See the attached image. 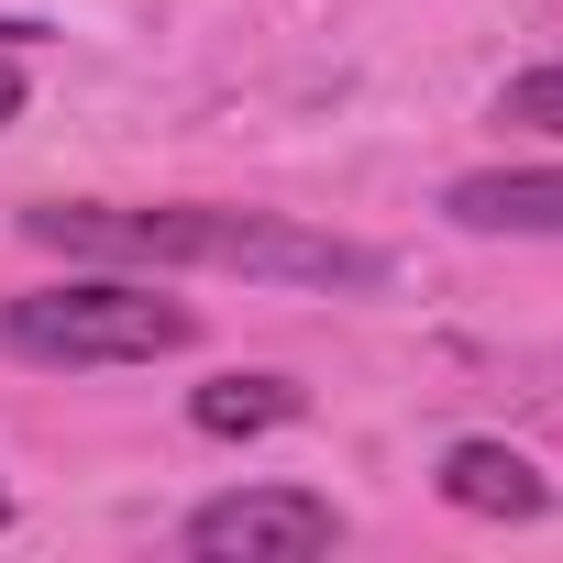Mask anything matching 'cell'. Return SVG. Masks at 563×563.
Returning <instances> with one entry per match:
<instances>
[{"mask_svg":"<svg viewBox=\"0 0 563 563\" xmlns=\"http://www.w3.org/2000/svg\"><path fill=\"white\" fill-rule=\"evenodd\" d=\"M23 243L67 254V265H199V276H254V288H387V254L354 243V232H321V221H288V210H221V199H45L23 210Z\"/></svg>","mask_w":563,"mask_h":563,"instance_id":"cell-1","label":"cell"},{"mask_svg":"<svg viewBox=\"0 0 563 563\" xmlns=\"http://www.w3.org/2000/svg\"><path fill=\"white\" fill-rule=\"evenodd\" d=\"M188 343H199V310L133 288V276H67V288L0 299V354L23 365H155Z\"/></svg>","mask_w":563,"mask_h":563,"instance_id":"cell-2","label":"cell"},{"mask_svg":"<svg viewBox=\"0 0 563 563\" xmlns=\"http://www.w3.org/2000/svg\"><path fill=\"white\" fill-rule=\"evenodd\" d=\"M332 541H343V508L321 486H232V497L188 508L199 563H321Z\"/></svg>","mask_w":563,"mask_h":563,"instance_id":"cell-3","label":"cell"},{"mask_svg":"<svg viewBox=\"0 0 563 563\" xmlns=\"http://www.w3.org/2000/svg\"><path fill=\"white\" fill-rule=\"evenodd\" d=\"M442 508H464V519H541L552 475L530 453H508V442H453L442 453Z\"/></svg>","mask_w":563,"mask_h":563,"instance_id":"cell-4","label":"cell"},{"mask_svg":"<svg viewBox=\"0 0 563 563\" xmlns=\"http://www.w3.org/2000/svg\"><path fill=\"white\" fill-rule=\"evenodd\" d=\"M453 232H563V166H486L442 188Z\"/></svg>","mask_w":563,"mask_h":563,"instance_id":"cell-5","label":"cell"},{"mask_svg":"<svg viewBox=\"0 0 563 563\" xmlns=\"http://www.w3.org/2000/svg\"><path fill=\"white\" fill-rule=\"evenodd\" d=\"M310 398L288 387V376H265V365H243V376H210V387H188V431H210V442H254V431H288Z\"/></svg>","mask_w":563,"mask_h":563,"instance_id":"cell-6","label":"cell"},{"mask_svg":"<svg viewBox=\"0 0 563 563\" xmlns=\"http://www.w3.org/2000/svg\"><path fill=\"white\" fill-rule=\"evenodd\" d=\"M497 122H519V133H552V144H563V67L508 78V89H497Z\"/></svg>","mask_w":563,"mask_h":563,"instance_id":"cell-7","label":"cell"},{"mask_svg":"<svg viewBox=\"0 0 563 563\" xmlns=\"http://www.w3.org/2000/svg\"><path fill=\"white\" fill-rule=\"evenodd\" d=\"M23 89H34V78H23V56H12V45H0V122H12V111H23Z\"/></svg>","mask_w":563,"mask_h":563,"instance_id":"cell-8","label":"cell"},{"mask_svg":"<svg viewBox=\"0 0 563 563\" xmlns=\"http://www.w3.org/2000/svg\"><path fill=\"white\" fill-rule=\"evenodd\" d=\"M23 34H34V23H0V45H23Z\"/></svg>","mask_w":563,"mask_h":563,"instance_id":"cell-9","label":"cell"},{"mask_svg":"<svg viewBox=\"0 0 563 563\" xmlns=\"http://www.w3.org/2000/svg\"><path fill=\"white\" fill-rule=\"evenodd\" d=\"M0 530H12V486H0Z\"/></svg>","mask_w":563,"mask_h":563,"instance_id":"cell-10","label":"cell"}]
</instances>
